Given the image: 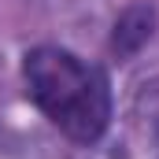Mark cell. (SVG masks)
I'll list each match as a JSON object with an SVG mask.
<instances>
[{"mask_svg": "<svg viewBox=\"0 0 159 159\" xmlns=\"http://www.w3.org/2000/svg\"><path fill=\"white\" fill-rule=\"evenodd\" d=\"M22 78L30 100L48 115L59 133H67L78 144H93L104 137L111 119V93L100 67L78 59L67 48L41 44L26 52Z\"/></svg>", "mask_w": 159, "mask_h": 159, "instance_id": "6da1fadb", "label": "cell"}, {"mask_svg": "<svg viewBox=\"0 0 159 159\" xmlns=\"http://www.w3.org/2000/svg\"><path fill=\"white\" fill-rule=\"evenodd\" d=\"M156 34V7L152 4H133L126 7L119 19H115V30H111V52L119 59L137 56Z\"/></svg>", "mask_w": 159, "mask_h": 159, "instance_id": "7a4b0ae2", "label": "cell"}]
</instances>
